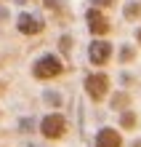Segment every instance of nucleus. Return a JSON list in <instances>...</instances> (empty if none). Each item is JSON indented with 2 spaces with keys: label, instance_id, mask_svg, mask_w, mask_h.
Segmentation results:
<instances>
[{
  "label": "nucleus",
  "instance_id": "nucleus-1",
  "mask_svg": "<svg viewBox=\"0 0 141 147\" xmlns=\"http://www.w3.org/2000/svg\"><path fill=\"white\" fill-rule=\"evenodd\" d=\"M40 131L45 139H61V136L67 134V118L59 115V112H51L40 120Z\"/></svg>",
  "mask_w": 141,
  "mask_h": 147
},
{
  "label": "nucleus",
  "instance_id": "nucleus-2",
  "mask_svg": "<svg viewBox=\"0 0 141 147\" xmlns=\"http://www.w3.org/2000/svg\"><path fill=\"white\" fill-rule=\"evenodd\" d=\"M61 72H64V64H61L56 56H43L32 67V75L37 78V80H51V78H56Z\"/></svg>",
  "mask_w": 141,
  "mask_h": 147
},
{
  "label": "nucleus",
  "instance_id": "nucleus-3",
  "mask_svg": "<svg viewBox=\"0 0 141 147\" xmlns=\"http://www.w3.org/2000/svg\"><path fill=\"white\" fill-rule=\"evenodd\" d=\"M85 91H88V96H91L93 102H101V99L109 94V78L104 75V72L88 75V78H85Z\"/></svg>",
  "mask_w": 141,
  "mask_h": 147
},
{
  "label": "nucleus",
  "instance_id": "nucleus-4",
  "mask_svg": "<svg viewBox=\"0 0 141 147\" xmlns=\"http://www.w3.org/2000/svg\"><path fill=\"white\" fill-rule=\"evenodd\" d=\"M109 56H112V43L107 40H96L91 43V48H88V59H91V64H107L109 62Z\"/></svg>",
  "mask_w": 141,
  "mask_h": 147
},
{
  "label": "nucleus",
  "instance_id": "nucleus-5",
  "mask_svg": "<svg viewBox=\"0 0 141 147\" xmlns=\"http://www.w3.org/2000/svg\"><path fill=\"white\" fill-rule=\"evenodd\" d=\"M88 30L93 32V35H107L109 32V19L104 16L101 11H88Z\"/></svg>",
  "mask_w": 141,
  "mask_h": 147
},
{
  "label": "nucleus",
  "instance_id": "nucleus-6",
  "mask_svg": "<svg viewBox=\"0 0 141 147\" xmlns=\"http://www.w3.org/2000/svg\"><path fill=\"white\" fill-rule=\"evenodd\" d=\"M16 27H19L21 35H37V32L43 30V22L35 19V16H29V13H24V16L16 19Z\"/></svg>",
  "mask_w": 141,
  "mask_h": 147
},
{
  "label": "nucleus",
  "instance_id": "nucleus-7",
  "mask_svg": "<svg viewBox=\"0 0 141 147\" xmlns=\"http://www.w3.org/2000/svg\"><path fill=\"white\" fill-rule=\"evenodd\" d=\"M96 147H122V136L114 128H101L96 136Z\"/></svg>",
  "mask_w": 141,
  "mask_h": 147
},
{
  "label": "nucleus",
  "instance_id": "nucleus-8",
  "mask_svg": "<svg viewBox=\"0 0 141 147\" xmlns=\"http://www.w3.org/2000/svg\"><path fill=\"white\" fill-rule=\"evenodd\" d=\"M136 123H138V120H136L133 112H122V115H120V126H122V128H128V131H133Z\"/></svg>",
  "mask_w": 141,
  "mask_h": 147
},
{
  "label": "nucleus",
  "instance_id": "nucleus-9",
  "mask_svg": "<svg viewBox=\"0 0 141 147\" xmlns=\"http://www.w3.org/2000/svg\"><path fill=\"white\" fill-rule=\"evenodd\" d=\"M125 105H130V96H128V94H117V96L112 99V107L114 110H122Z\"/></svg>",
  "mask_w": 141,
  "mask_h": 147
},
{
  "label": "nucleus",
  "instance_id": "nucleus-10",
  "mask_svg": "<svg viewBox=\"0 0 141 147\" xmlns=\"http://www.w3.org/2000/svg\"><path fill=\"white\" fill-rule=\"evenodd\" d=\"M138 16H141V5L138 3H130L125 8V19H138Z\"/></svg>",
  "mask_w": 141,
  "mask_h": 147
},
{
  "label": "nucleus",
  "instance_id": "nucleus-11",
  "mask_svg": "<svg viewBox=\"0 0 141 147\" xmlns=\"http://www.w3.org/2000/svg\"><path fill=\"white\" fill-rule=\"evenodd\" d=\"M120 59H122V62H130V59H133V51H130V48H125V51L120 54Z\"/></svg>",
  "mask_w": 141,
  "mask_h": 147
},
{
  "label": "nucleus",
  "instance_id": "nucleus-12",
  "mask_svg": "<svg viewBox=\"0 0 141 147\" xmlns=\"http://www.w3.org/2000/svg\"><path fill=\"white\" fill-rule=\"evenodd\" d=\"M96 3H99V5H112L114 0H96Z\"/></svg>",
  "mask_w": 141,
  "mask_h": 147
},
{
  "label": "nucleus",
  "instance_id": "nucleus-13",
  "mask_svg": "<svg viewBox=\"0 0 141 147\" xmlns=\"http://www.w3.org/2000/svg\"><path fill=\"white\" fill-rule=\"evenodd\" d=\"M136 38H138V46H141V30H138V32H136Z\"/></svg>",
  "mask_w": 141,
  "mask_h": 147
},
{
  "label": "nucleus",
  "instance_id": "nucleus-14",
  "mask_svg": "<svg viewBox=\"0 0 141 147\" xmlns=\"http://www.w3.org/2000/svg\"><path fill=\"white\" fill-rule=\"evenodd\" d=\"M133 147H141V142H136V144H133Z\"/></svg>",
  "mask_w": 141,
  "mask_h": 147
},
{
  "label": "nucleus",
  "instance_id": "nucleus-15",
  "mask_svg": "<svg viewBox=\"0 0 141 147\" xmlns=\"http://www.w3.org/2000/svg\"><path fill=\"white\" fill-rule=\"evenodd\" d=\"M0 94H3V83H0Z\"/></svg>",
  "mask_w": 141,
  "mask_h": 147
},
{
  "label": "nucleus",
  "instance_id": "nucleus-16",
  "mask_svg": "<svg viewBox=\"0 0 141 147\" xmlns=\"http://www.w3.org/2000/svg\"><path fill=\"white\" fill-rule=\"evenodd\" d=\"M16 3H24V0H16Z\"/></svg>",
  "mask_w": 141,
  "mask_h": 147
}]
</instances>
